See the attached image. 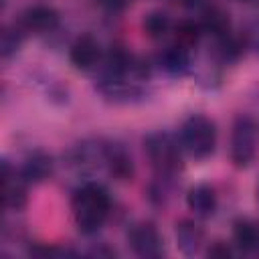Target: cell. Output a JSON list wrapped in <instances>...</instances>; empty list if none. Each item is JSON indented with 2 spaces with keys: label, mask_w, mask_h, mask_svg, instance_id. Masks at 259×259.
I'll return each instance as SVG.
<instances>
[{
  "label": "cell",
  "mask_w": 259,
  "mask_h": 259,
  "mask_svg": "<svg viewBox=\"0 0 259 259\" xmlns=\"http://www.w3.org/2000/svg\"><path fill=\"white\" fill-rule=\"evenodd\" d=\"M105 168L109 174L117 180H132L134 176V162L127 150L121 144L107 142V156H105Z\"/></svg>",
  "instance_id": "12"
},
{
  "label": "cell",
  "mask_w": 259,
  "mask_h": 259,
  "mask_svg": "<svg viewBox=\"0 0 259 259\" xmlns=\"http://www.w3.org/2000/svg\"><path fill=\"white\" fill-rule=\"evenodd\" d=\"M99 4H101L103 8L115 12V10H121V8L127 4V0H99Z\"/></svg>",
  "instance_id": "21"
},
{
  "label": "cell",
  "mask_w": 259,
  "mask_h": 259,
  "mask_svg": "<svg viewBox=\"0 0 259 259\" xmlns=\"http://www.w3.org/2000/svg\"><path fill=\"white\" fill-rule=\"evenodd\" d=\"M22 38H24V30L22 26H6L2 30V38H0V53H2V59H10L22 45Z\"/></svg>",
  "instance_id": "19"
},
{
  "label": "cell",
  "mask_w": 259,
  "mask_h": 259,
  "mask_svg": "<svg viewBox=\"0 0 259 259\" xmlns=\"http://www.w3.org/2000/svg\"><path fill=\"white\" fill-rule=\"evenodd\" d=\"M26 180L12 172L10 164L4 160L2 162V204L4 208L8 210H20L26 200H28V194H26Z\"/></svg>",
  "instance_id": "7"
},
{
  "label": "cell",
  "mask_w": 259,
  "mask_h": 259,
  "mask_svg": "<svg viewBox=\"0 0 259 259\" xmlns=\"http://www.w3.org/2000/svg\"><path fill=\"white\" fill-rule=\"evenodd\" d=\"M71 210L75 225L81 233H97L111 210L109 192L97 182H87L75 190L71 198Z\"/></svg>",
  "instance_id": "1"
},
{
  "label": "cell",
  "mask_w": 259,
  "mask_h": 259,
  "mask_svg": "<svg viewBox=\"0 0 259 259\" xmlns=\"http://www.w3.org/2000/svg\"><path fill=\"white\" fill-rule=\"evenodd\" d=\"M107 142L103 140H83L69 150V164L79 172H93L105 166Z\"/></svg>",
  "instance_id": "6"
},
{
  "label": "cell",
  "mask_w": 259,
  "mask_h": 259,
  "mask_svg": "<svg viewBox=\"0 0 259 259\" xmlns=\"http://www.w3.org/2000/svg\"><path fill=\"white\" fill-rule=\"evenodd\" d=\"M257 152V123L251 115H237L231 132V162L237 168H247Z\"/></svg>",
  "instance_id": "4"
},
{
  "label": "cell",
  "mask_w": 259,
  "mask_h": 259,
  "mask_svg": "<svg viewBox=\"0 0 259 259\" xmlns=\"http://www.w3.org/2000/svg\"><path fill=\"white\" fill-rule=\"evenodd\" d=\"M186 204H188V210H192L194 217L198 219H208L214 214L217 210V192L210 184L206 182H200V184H194L188 194H186Z\"/></svg>",
  "instance_id": "11"
},
{
  "label": "cell",
  "mask_w": 259,
  "mask_h": 259,
  "mask_svg": "<svg viewBox=\"0 0 259 259\" xmlns=\"http://www.w3.org/2000/svg\"><path fill=\"white\" fill-rule=\"evenodd\" d=\"M69 61L77 71H91L95 69L103 57L101 47L91 34H81L69 49Z\"/></svg>",
  "instance_id": "9"
},
{
  "label": "cell",
  "mask_w": 259,
  "mask_h": 259,
  "mask_svg": "<svg viewBox=\"0 0 259 259\" xmlns=\"http://www.w3.org/2000/svg\"><path fill=\"white\" fill-rule=\"evenodd\" d=\"M202 32H204V30H202L200 22L194 20V18H184V20H180V22L174 26L176 42L182 45V47H186V49L194 47V45L200 40Z\"/></svg>",
  "instance_id": "18"
},
{
  "label": "cell",
  "mask_w": 259,
  "mask_h": 259,
  "mask_svg": "<svg viewBox=\"0 0 259 259\" xmlns=\"http://www.w3.org/2000/svg\"><path fill=\"white\" fill-rule=\"evenodd\" d=\"M208 257H231V249L223 243V241H217L210 249H208Z\"/></svg>",
  "instance_id": "20"
},
{
  "label": "cell",
  "mask_w": 259,
  "mask_h": 259,
  "mask_svg": "<svg viewBox=\"0 0 259 259\" xmlns=\"http://www.w3.org/2000/svg\"><path fill=\"white\" fill-rule=\"evenodd\" d=\"M174 237H176V245L178 249L184 253V255H194L200 251L202 247V229L194 223V221H180L176 223V229H174Z\"/></svg>",
  "instance_id": "14"
},
{
  "label": "cell",
  "mask_w": 259,
  "mask_h": 259,
  "mask_svg": "<svg viewBox=\"0 0 259 259\" xmlns=\"http://www.w3.org/2000/svg\"><path fill=\"white\" fill-rule=\"evenodd\" d=\"M170 28H172L170 16H168L166 12H162V10H152V12H148V14L144 16V20H142V30H144V34H146L148 38H154V40L164 38V36L170 32Z\"/></svg>",
  "instance_id": "17"
},
{
  "label": "cell",
  "mask_w": 259,
  "mask_h": 259,
  "mask_svg": "<svg viewBox=\"0 0 259 259\" xmlns=\"http://www.w3.org/2000/svg\"><path fill=\"white\" fill-rule=\"evenodd\" d=\"M180 140L168 132H152L144 138V150L158 176H174L180 170Z\"/></svg>",
  "instance_id": "3"
},
{
  "label": "cell",
  "mask_w": 259,
  "mask_h": 259,
  "mask_svg": "<svg viewBox=\"0 0 259 259\" xmlns=\"http://www.w3.org/2000/svg\"><path fill=\"white\" fill-rule=\"evenodd\" d=\"M53 158L42 152V150H32L30 154H26V158L22 160V166L18 170V174L28 182V184H40L45 182L51 174H53Z\"/></svg>",
  "instance_id": "10"
},
{
  "label": "cell",
  "mask_w": 259,
  "mask_h": 259,
  "mask_svg": "<svg viewBox=\"0 0 259 259\" xmlns=\"http://www.w3.org/2000/svg\"><path fill=\"white\" fill-rule=\"evenodd\" d=\"M158 65L168 75H184L190 69V53L186 47L174 42L158 53Z\"/></svg>",
  "instance_id": "13"
},
{
  "label": "cell",
  "mask_w": 259,
  "mask_h": 259,
  "mask_svg": "<svg viewBox=\"0 0 259 259\" xmlns=\"http://www.w3.org/2000/svg\"><path fill=\"white\" fill-rule=\"evenodd\" d=\"M127 241L132 251L144 259H156L164 253V241L154 223H138L130 229Z\"/></svg>",
  "instance_id": "5"
},
{
  "label": "cell",
  "mask_w": 259,
  "mask_h": 259,
  "mask_svg": "<svg viewBox=\"0 0 259 259\" xmlns=\"http://www.w3.org/2000/svg\"><path fill=\"white\" fill-rule=\"evenodd\" d=\"M233 239L239 249L255 251L259 249V225L251 219H239L233 225Z\"/></svg>",
  "instance_id": "16"
},
{
  "label": "cell",
  "mask_w": 259,
  "mask_h": 259,
  "mask_svg": "<svg viewBox=\"0 0 259 259\" xmlns=\"http://www.w3.org/2000/svg\"><path fill=\"white\" fill-rule=\"evenodd\" d=\"M182 150L194 160H206L217 148V125L202 113L188 115L178 132Z\"/></svg>",
  "instance_id": "2"
},
{
  "label": "cell",
  "mask_w": 259,
  "mask_h": 259,
  "mask_svg": "<svg viewBox=\"0 0 259 259\" xmlns=\"http://www.w3.org/2000/svg\"><path fill=\"white\" fill-rule=\"evenodd\" d=\"M200 26L204 32L212 34L214 38L229 32V14L214 4H202L200 8Z\"/></svg>",
  "instance_id": "15"
},
{
  "label": "cell",
  "mask_w": 259,
  "mask_h": 259,
  "mask_svg": "<svg viewBox=\"0 0 259 259\" xmlns=\"http://www.w3.org/2000/svg\"><path fill=\"white\" fill-rule=\"evenodd\" d=\"M20 26L24 32H51L59 26V12L49 4H32L22 12Z\"/></svg>",
  "instance_id": "8"
}]
</instances>
